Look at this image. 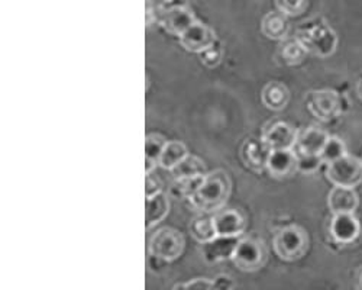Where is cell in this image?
<instances>
[{"label": "cell", "mask_w": 362, "mask_h": 290, "mask_svg": "<svg viewBox=\"0 0 362 290\" xmlns=\"http://www.w3.org/2000/svg\"><path fill=\"white\" fill-rule=\"evenodd\" d=\"M232 190L229 174L225 170L206 173L203 185L189 199L192 207L204 214H214L226 205Z\"/></svg>", "instance_id": "6da1fadb"}, {"label": "cell", "mask_w": 362, "mask_h": 290, "mask_svg": "<svg viewBox=\"0 0 362 290\" xmlns=\"http://www.w3.org/2000/svg\"><path fill=\"white\" fill-rule=\"evenodd\" d=\"M296 40L306 48L308 52L320 58H326L334 54L338 45L337 34L323 23L298 29Z\"/></svg>", "instance_id": "7a4b0ae2"}, {"label": "cell", "mask_w": 362, "mask_h": 290, "mask_svg": "<svg viewBox=\"0 0 362 290\" xmlns=\"http://www.w3.org/2000/svg\"><path fill=\"white\" fill-rule=\"evenodd\" d=\"M309 247L306 232L298 226H286L274 237V250L281 260L296 261L305 255Z\"/></svg>", "instance_id": "3957f363"}, {"label": "cell", "mask_w": 362, "mask_h": 290, "mask_svg": "<svg viewBox=\"0 0 362 290\" xmlns=\"http://www.w3.org/2000/svg\"><path fill=\"white\" fill-rule=\"evenodd\" d=\"M185 237L174 228H161L149 240V254L165 261L177 260L185 251Z\"/></svg>", "instance_id": "277c9868"}, {"label": "cell", "mask_w": 362, "mask_h": 290, "mask_svg": "<svg viewBox=\"0 0 362 290\" xmlns=\"http://www.w3.org/2000/svg\"><path fill=\"white\" fill-rule=\"evenodd\" d=\"M326 178L334 186L355 189L362 182V161L346 154L327 164Z\"/></svg>", "instance_id": "5b68a950"}, {"label": "cell", "mask_w": 362, "mask_h": 290, "mask_svg": "<svg viewBox=\"0 0 362 290\" xmlns=\"http://www.w3.org/2000/svg\"><path fill=\"white\" fill-rule=\"evenodd\" d=\"M265 260H267V251L264 245L251 238L240 240L232 257L233 265L239 270L247 272V273L259 270L264 266Z\"/></svg>", "instance_id": "8992f818"}, {"label": "cell", "mask_w": 362, "mask_h": 290, "mask_svg": "<svg viewBox=\"0 0 362 290\" xmlns=\"http://www.w3.org/2000/svg\"><path fill=\"white\" fill-rule=\"evenodd\" d=\"M178 40L185 50L200 54L216 44V34L212 28L196 21L187 31L178 37Z\"/></svg>", "instance_id": "52a82bcc"}, {"label": "cell", "mask_w": 362, "mask_h": 290, "mask_svg": "<svg viewBox=\"0 0 362 290\" xmlns=\"http://www.w3.org/2000/svg\"><path fill=\"white\" fill-rule=\"evenodd\" d=\"M308 108L317 120L330 121L337 118L341 112L339 96L334 91L313 92L309 98Z\"/></svg>", "instance_id": "ba28073f"}, {"label": "cell", "mask_w": 362, "mask_h": 290, "mask_svg": "<svg viewBox=\"0 0 362 290\" xmlns=\"http://www.w3.org/2000/svg\"><path fill=\"white\" fill-rule=\"evenodd\" d=\"M239 241V237L216 236L214 240L202 244L203 258L207 263H219L223 260H232Z\"/></svg>", "instance_id": "9c48e42d"}, {"label": "cell", "mask_w": 362, "mask_h": 290, "mask_svg": "<svg viewBox=\"0 0 362 290\" xmlns=\"http://www.w3.org/2000/svg\"><path fill=\"white\" fill-rule=\"evenodd\" d=\"M267 170L276 179H287L298 170L297 154L291 150H273L267 163Z\"/></svg>", "instance_id": "30bf717a"}, {"label": "cell", "mask_w": 362, "mask_h": 290, "mask_svg": "<svg viewBox=\"0 0 362 290\" xmlns=\"http://www.w3.org/2000/svg\"><path fill=\"white\" fill-rule=\"evenodd\" d=\"M361 232V225L354 214H337L330 222V234L341 244L354 243Z\"/></svg>", "instance_id": "8fae6325"}, {"label": "cell", "mask_w": 362, "mask_h": 290, "mask_svg": "<svg viewBox=\"0 0 362 290\" xmlns=\"http://www.w3.org/2000/svg\"><path fill=\"white\" fill-rule=\"evenodd\" d=\"M214 222L216 234L223 237H239L244 234L247 228L245 218L233 209H221L215 212Z\"/></svg>", "instance_id": "7c38bea8"}, {"label": "cell", "mask_w": 362, "mask_h": 290, "mask_svg": "<svg viewBox=\"0 0 362 290\" xmlns=\"http://www.w3.org/2000/svg\"><path fill=\"white\" fill-rule=\"evenodd\" d=\"M196 22L193 12L185 6H174L167 9L161 16V25L167 33L180 37Z\"/></svg>", "instance_id": "4fadbf2b"}, {"label": "cell", "mask_w": 362, "mask_h": 290, "mask_svg": "<svg viewBox=\"0 0 362 290\" xmlns=\"http://www.w3.org/2000/svg\"><path fill=\"white\" fill-rule=\"evenodd\" d=\"M262 139L273 150H291L297 141V132L286 122H277L265 129Z\"/></svg>", "instance_id": "5bb4252c"}, {"label": "cell", "mask_w": 362, "mask_h": 290, "mask_svg": "<svg viewBox=\"0 0 362 290\" xmlns=\"http://www.w3.org/2000/svg\"><path fill=\"white\" fill-rule=\"evenodd\" d=\"M327 205L330 212L337 214H354L358 207V195L354 187L334 186L329 192Z\"/></svg>", "instance_id": "9a60e30c"}, {"label": "cell", "mask_w": 362, "mask_h": 290, "mask_svg": "<svg viewBox=\"0 0 362 290\" xmlns=\"http://www.w3.org/2000/svg\"><path fill=\"white\" fill-rule=\"evenodd\" d=\"M271 151H273V149H271L262 138L261 139L251 138V139H247L244 144L243 158L248 167L254 170H262V168H267V163L271 156Z\"/></svg>", "instance_id": "2e32d148"}, {"label": "cell", "mask_w": 362, "mask_h": 290, "mask_svg": "<svg viewBox=\"0 0 362 290\" xmlns=\"http://www.w3.org/2000/svg\"><path fill=\"white\" fill-rule=\"evenodd\" d=\"M327 139L329 137L325 131L310 127L305 131L297 132V141L294 147L300 154H320Z\"/></svg>", "instance_id": "e0dca14e"}, {"label": "cell", "mask_w": 362, "mask_h": 290, "mask_svg": "<svg viewBox=\"0 0 362 290\" xmlns=\"http://www.w3.org/2000/svg\"><path fill=\"white\" fill-rule=\"evenodd\" d=\"M170 212V200L168 196L163 192L146 197L145 205V226L149 229L164 221Z\"/></svg>", "instance_id": "ac0fdd59"}, {"label": "cell", "mask_w": 362, "mask_h": 290, "mask_svg": "<svg viewBox=\"0 0 362 290\" xmlns=\"http://www.w3.org/2000/svg\"><path fill=\"white\" fill-rule=\"evenodd\" d=\"M288 29L290 25L287 21V15L280 11L267 13L261 22V31L268 40H284L288 34Z\"/></svg>", "instance_id": "d6986e66"}, {"label": "cell", "mask_w": 362, "mask_h": 290, "mask_svg": "<svg viewBox=\"0 0 362 290\" xmlns=\"http://www.w3.org/2000/svg\"><path fill=\"white\" fill-rule=\"evenodd\" d=\"M261 99L265 108L271 110H283L290 100V92L283 83L271 81L264 87Z\"/></svg>", "instance_id": "ffe728a7"}, {"label": "cell", "mask_w": 362, "mask_h": 290, "mask_svg": "<svg viewBox=\"0 0 362 290\" xmlns=\"http://www.w3.org/2000/svg\"><path fill=\"white\" fill-rule=\"evenodd\" d=\"M189 156L187 153V147L180 141H167L165 147L163 150V154L160 157L158 164L165 168V170H171L174 168L181 160L186 158Z\"/></svg>", "instance_id": "44dd1931"}, {"label": "cell", "mask_w": 362, "mask_h": 290, "mask_svg": "<svg viewBox=\"0 0 362 290\" xmlns=\"http://www.w3.org/2000/svg\"><path fill=\"white\" fill-rule=\"evenodd\" d=\"M174 179H183V178H193L206 174V166L203 160L196 156H187L181 160L174 168L170 170Z\"/></svg>", "instance_id": "7402d4cb"}, {"label": "cell", "mask_w": 362, "mask_h": 290, "mask_svg": "<svg viewBox=\"0 0 362 290\" xmlns=\"http://www.w3.org/2000/svg\"><path fill=\"white\" fill-rule=\"evenodd\" d=\"M206 174L193 178H183V179H174L173 186L170 187L171 196L177 199H190L203 185Z\"/></svg>", "instance_id": "603a6c76"}, {"label": "cell", "mask_w": 362, "mask_h": 290, "mask_svg": "<svg viewBox=\"0 0 362 290\" xmlns=\"http://www.w3.org/2000/svg\"><path fill=\"white\" fill-rule=\"evenodd\" d=\"M190 232H192L193 238L196 241H199L200 244H204L210 240H214L218 236L214 218H209V216L194 218L190 224Z\"/></svg>", "instance_id": "cb8c5ba5"}, {"label": "cell", "mask_w": 362, "mask_h": 290, "mask_svg": "<svg viewBox=\"0 0 362 290\" xmlns=\"http://www.w3.org/2000/svg\"><path fill=\"white\" fill-rule=\"evenodd\" d=\"M306 54H308L306 48L301 45L297 40L286 42L281 48V58H283V62L288 66L300 64L301 62L305 60Z\"/></svg>", "instance_id": "d4e9b609"}, {"label": "cell", "mask_w": 362, "mask_h": 290, "mask_svg": "<svg viewBox=\"0 0 362 290\" xmlns=\"http://www.w3.org/2000/svg\"><path fill=\"white\" fill-rule=\"evenodd\" d=\"M346 156V147L342 139L337 138V137H329V139L326 141L325 147L320 153V157H322V161L323 163H332L341 157Z\"/></svg>", "instance_id": "484cf974"}, {"label": "cell", "mask_w": 362, "mask_h": 290, "mask_svg": "<svg viewBox=\"0 0 362 290\" xmlns=\"http://www.w3.org/2000/svg\"><path fill=\"white\" fill-rule=\"evenodd\" d=\"M165 138L157 134H151L145 139V160H151L158 164L163 150L165 147Z\"/></svg>", "instance_id": "4316f807"}, {"label": "cell", "mask_w": 362, "mask_h": 290, "mask_svg": "<svg viewBox=\"0 0 362 290\" xmlns=\"http://www.w3.org/2000/svg\"><path fill=\"white\" fill-rule=\"evenodd\" d=\"M276 6L287 16H297L305 12L308 0H276Z\"/></svg>", "instance_id": "83f0119b"}, {"label": "cell", "mask_w": 362, "mask_h": 290, "mask_svg": "<svg viewBox=\"0 0 362 290\" xmlns=\"http://www.w3.org/2000/svg\"><path fill=\"white\" fill-rule=\"evenodd\" d=\"M296 154L298 158V171H303L308 174L315 173L323 163L320 154H300V153H296Z\"/></svg>", "instance_id": "f1b7e54d"}, {"label": "cell", "mask_w": 362, "mask_h": 290, "mask_svg": "<svg viewBox=\"0 0 362 290\" xmlns=\"http://www.w3.org/2000/svg\"><path fill=\"white\" fill-rule=\"evenodd\" d=\"M200 60L202 63L209 67V69H214L216 67L221 60H222V51L221 48H218L216 45H212L210 48L204 50L203 52H200Z\"/></svg>", "instance_id": "f546056e"}, {"label": "cell", "mask_w": 362, "mask_h": 290, "mask_svg": "<svg viewBox=\"0 0 362 290\" xmlns=\"http://www.w3.org/2000/svg\"><path fill=\"white\" fill-rule=\"evenodd\" d=\"M214 287V280L206 279V277H199L193 279L187 283L183 284H175L174 289H212Z\"/></svg>", "instance_id": "4dcf8cb0"}, {"label": "cell", "mask_w": 362, "mask_h": 290, "mask_svg": "<svg viewBox=\"0 0 362 290\" xmlns=\"http://www.w3.org/2000/svg\"><path fill=\"white\" fill-rule=\"evenodd\" d=\"M163 192V186L160 179L153 178V174H146V180H145V197H151L157 193Z\"/></svg>", "instance_id": "1f68e13d"}, {"label": "cell", "mask_w": 362, "mask_h": 290, "mask_svg": "<svg viewBox=\"0 0 362 290\" xmlns=\"http://www.w3.org/2000/svg\"><path fill=\"white\" fill-rule=\"evenodd\" d=\"M214 287H218V289H233V287H236V284L233 283L232 277H229L226 274H219L214 280Z\"/></svg>", "instance_id": "d6a6232c"}, {"label": "cell", "mask_w": 362, "mask_h": 290, "mask_svg": "<svg viewBox=\"0 0 362 290\" xmlns=\"http://www.w3.org/2000/svg\"><path fill=\"white\" fill-rule=\"evenodd\" d=\"M359 283H361V287H362V274H361V279H359Z\"/></svg>", "instance_id": "836d02e7"}, {"label": "cell", "mask_w": 362, "mask_h": 290, "mask_svg": "<svg viewBox=\"0 0 362 290\" xmlns=\"http://www.w3.org/2000/svg\"><path fill=\"white\" fill-rule=\"evenodd\" d=\"M148 2H153V0H148Z\"/></svg>", "instance_id": "e575fe53"}]
</instances>
